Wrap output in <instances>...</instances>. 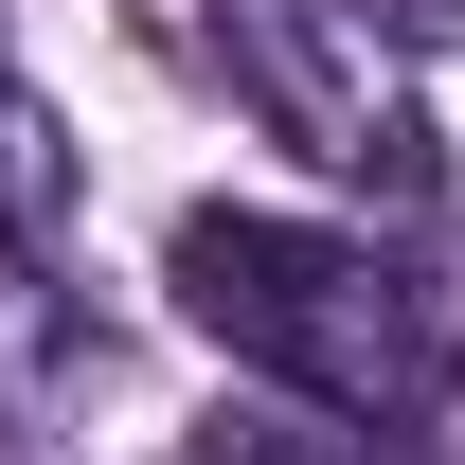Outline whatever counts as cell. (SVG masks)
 <instances>
[{
	"instance_id": "obj_1",
	"label": "cell",
	"mask_w": 465,
	"mask_h": 465,
	"mask_svg": "<svg viewBox=\"0 0 465 465\" xmlns=\"http://www.w3.org/2000/svg\"><path fill=\"white\" fill-rule=\"evenodd\" d=\"M179 322L215 358H251L269 394L341 411V430H430V411L465 394V322L448 287L411 269V251H376V232H322V215H232V197H197L162 251Z\"/></svg>"
},
{
	"instance_id": "obj_2",
	"label": "cell",
	"mask_w": 465,
	"mask_h": 465,
	"mask_svg": "<svg viewBox=\"0 0 465 465\" xmlns=\"http://www.w3.org/2000/svg\"><path fill=\"white\" fill-rule=\"evenodd\" d=\"M197 54L232 72V108L269 125L287 162L358 179V197H430V125L394 108L358 0H197Z\"/></svg>"
},
{
	"instance_id": "obj_3",
	"label": "cell",
	"mask_w": 465,
	"mask_h": 465,
	"mask_svg": "<svg viewBox=\"0 0 465 465\" xmlns=\"http://www.w3.org/2000/svg\"><path fill=\"white\" fill-rule=\"evenodd\" d=\"M72 215H90V179H72L54 90H18V72H0V269H54Z\"/></svg>"
}]
</instances>
